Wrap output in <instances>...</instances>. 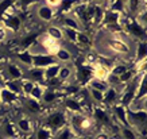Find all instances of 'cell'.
<instances>
[{
    "label": "cell",
    "instance_id": "cell-24",
    "mask_svg": "<svg viewBox=\"0 0 147 139\" xmlns=\"http://www.w3.org/2000/svg\"><path fill=\"white\" fill-rule=\"evenodd\" d=\"M108 76H109V69L104 67L102 65H98V63H96L94 66H92V77H93V78L107 82Z\"/></svg>",
    "mask_w": 147,
    "mask_h": 139
},
{
    "label": "cell",
    "instance_id": "cell-12",
    "mask_svg": "<svg viewBox=\"0 0 147 139\" xmlns=\"http://www.w3.org/2000/svg\"><path fill=\"white\" fill-rule=\"evenodd\" d=\"M62 97H63V94L59 92V89L46 88L43 94H42L40 103H42V105H54V104H57L58 101H61Z\"/></svg>",
    "mask_w": 147,
    "mask_h": 139
},
{
    "label": "cell",
    "instance_id": "cell-29",
    "mask_svg": "<svg viewBox=\"0 0 147 139\" xmlns=\"http://www.w3.org/2000/svg\"><path fill=\"white\" fill-rule=\"evenodd\" d=\"M74 136H77V135L74 134L73 128L67 124V126L62 127L61 130H58L57 132H54L53 139H71V138H74Z\"/></svg>",
    "mask_w": 147,
    "mask_h": 139
},
{
    "label": "cell",
    "instance_id": "cell-28",
    "mask_svg": "<svg viewBox=\"0 0 147 139\" xmlns=\"http://www.w3.org/2000/svg\"><path fill=\"white\" fill-rule=\"evenodd\" d=\"M59 66H61V63H54V65H50V66H47V67L43 69L45 82L51 81V80H54V78H57L58 72H59Z\"/></svg>",
    "mask_w": 147,
    "mask_h": 139
},
{
    "label": "cell",
    "instance_id": "cell-19",
    "mask_svg": "<svg viewBox=\"0 0 147 139\" xmlns=\"http://www.w3.org/2000/svg\"><path fill=\"white\" fill-rule=\"evenodd\" d=\"M142 9H146V0H128L127 1V15L134 18Z\"/></svg>",
    "mask_w": 147,
    "mask_h": 139
},
{
    "label": "cell",
    "instance_id": "cell-16",
    "mask_svg": "<svg viewBox=\"0 0 147 139\" xmlns=\"http://www.w3.org/2000/svg\"><path fill=\"white\" fill-rule=\"evenodd\" d=\"M74 72H76V67L70 65V63H62L59 66V72H58L57 78L59 80L61 84H66L70 82L71 77H74Z\"/></svg>",
    "mask_w": 147,
    "mask_h": 139
},
{
    "label": "cell",
    "instance_id": "cell-9",
    "mask_svg": "<svg viewBox=\"0 0 147 139\" xmlns=\"http://www.w3.org/2000/svg\"><path fill=\"white\" fill-rule=\"evenodd\" d=\"M38 43L42 46V49L45 50V53L47 54H55L57 53V50L61 47V43L57 42V40H54L53 38H50L47 34H43V35L38 36Z\"/></svg>",
    "mask_w": 147,
    "mask_h": 139
},
{
    "label": "cell",
    "instance_id": "cell-3",
    "mask_svg": "<svg viewBox=\"0 0 147 139\" xmlns=\"http://www.w3.org/2000/svg\"><path fill=\"white\" fill-rule=\"evenodd\" d=\"M127 120L128 126L132 128L144 127L147 123V111L146 109H128L127 108Z\"/></svg>",
    "mask_w": 147,
    "mask_h": 139
},
{
    "label": "cell",
    "instance_id": "cell-34",
    "mask_svg": "<svg viewBox=\"0 0 147 139\" xmlns=\"http://www.w3.org/2000/svg\"><path fill=\"white\" fill-rule=\"evenodd\" d=\"M86 88H90V89H97V90H101V92H105L108 89V84L105 81H100V80H96V78H90L86 84Z\"/></svg>",
    "mask_w": 147,
    "mask_h": 139
},
{
    "label": "cell",
    "instance_id": "cell-20",
    "mask_svg": "<svg viewBox=\"0 0 147 139\" xmlns=\"http://www.w3.org/2000/svg\"><path fill=\"white\" fill-rule=\"evenodd\" d=\"M24 78L31 80L35 84H45V76H43V69L39 67H28L27 69V76H24Z\"/></svg>",
    "mask_w": 147,
    "mask_h": 139
},
{
    "label": "cell",
    "instance_id": "cell-25",
    "mask_svg": "<svg viewBox=\"0 0 147 139\" xmlns=\"http://www.w3.org/2000/svg\"><path fill=\"white\" fill-rule=\"evenodd\" d=\"M54 57H55V59H57L58 63H69L71 61V58H73V55H71V51L69 49H66V47H59V49L57 50V53L54 54Z\"/></svg>",
    "mask_w": 147,
    "mask_h": 139
},
{
    "label": "cell",
    "instance_id": "cell-35",
    "mask_svg": "<svg viewBox=\"0 0 147 139\" xmlns=\"http://www.w3.org/2000/svg\"><path fill=\"white\" fill-rule=\"evenodd\" d=\"M120 135L123 136V139H140L139 132L136 130H134L132 127H121L120 128Z\"/></svg>",
    "mask_w": 147,
    "mask_h": 139
},
{
    "label": "cell",
    "instance_id": "cell-13",
    "mask_svg": "<svg viewBox=\"0 0 147 139\" xmlns=\"http://www.w3.org/2000/svg\"><path fill=\"white\" fill-rule=\"evenodd\" d=\"M112 109V119H115L119 124H121V127H128V120H127V107L121 105V104H115L113 107H111Z\"/></svg>",
    "mask_w": 147,
    "mask_h": 139
},
{
    "label": "cell",
    "instance_id": "cell-50",
    "mask_svg": "<svg viewBox=\"0 0 147 139\" xmlns=\"http://www.w3.org/2000/svg\"><path fill=\"white\" fill-rule=\"evenodd\" d=\"M0 92H1V89H0Z\"/></svg>",
    "mask_w": 147,
    "mask_h": 139
},
{
    "label": "cell",
    "instance_id": "cell-6",
    "mask_svg": "<svg viewBox=\"0 0 147 139\" xmlns=\"http://www.w3.org/2000/svg\"><path fill=\"white\" fill-rule=\"evenodd\" d=\"M61 104L65 108V112L69 115H76V113H84V108L80 100L74 96H63L61 99Z\"/></svg>",
    "mask_w": 147,
    "mask_h": 139
},
{
    "label": "cell",
    "instance_id": "cell-33",
    "mask_svg": "<svg viewBox=\"0 0 147 139\" xmlns=\"http://www.w3.org/2000/svg\"><path fill=\"white\" fill-rule=\"evenodd\" d=\"M147 58V45L146 40H139L138 46H136V55H135V62L136 61H142Z\"/></svg>",
    "mask_w": 147,
    "mask_h": 139
},
{
    "label": "cell",
    "instance_id": "cell-27",
    "mask_svg": "<svg viewBox=\"0 0 147 139\" xmlns=\"http://www.w3.org/2000/svg\"><path fill=\"white\" fill-rule=\"evenodd\" d=\"M45 34L50 36V38H53L54 40H63L65 39V36H63V30L61 26H57V24H53V26H49L47 27V30H46Z\"/></svg>",
    "mask_w": 147,
    "mask_h": 139
},
{
    "label": "cell",
    "instance_id": "cell-5",
    "mask_svg": "<svg viewBox=\"0 0 147 139\" xmlns=\"http://www.w3.org/2000/svg\"><path fill=\"white\" fill-rule=\"evenodd\" d=\"M1 26L5 28V31L11 32V34H16L22 30L23 27V22L22 19L18 16V13H12V15H5L3 16V20H1Z\"/></svg>",
    "mask_w": 147,
    "mask_h": 139
},
{
    "label": "cell",
    "instance_id": "cell-18",
    "mask_svg": "<svg viewBox=\"0 0 147 139\" xmlns=\"http://www.w3.org/2000/svg\"><path fill=\"white\" fill-rule=\"evenodd\" d=\"M22 107H24L27 111H28L30 113H32V115H38V113H40L42 111H43V108H45L43 105H42L40 101L34 100V99H31V97H23Z\"/></svg>",
    "mask_w": 147,
    "mask_h": 139
},
{
    "label": "cell",
    "instance_id": "cell-14",
    "mask_svg": "<svg viewBox=\"0 0 147 139\" xmlns=\"http://www.w3.org/2000/svg\"><path fill=\"white\" fill-rule=\"evenodd\" d=\"M1 134H3L4 139H22V135H20V132L16 128L15 121H11V120H7L3 123Z\"/></svg>",
    "mask_w": 147,
    "mask_h": 139
},
{
    "label": "cell",
    "instance_id": "cell-23",
    "mask_svg": "<svg viewBox=\"0 0 147 139\" xmlns=\"http://www.w3.org/2000/svg\"><path fill=\"white\" fill-rule=\"evenodd\" d=\"M16 59L20 66H24L26 69L32 66V54L28 51V49H23L16 53Z\"/></svg>",
    "mask_w": 147,
    "mask_h": 139
},
{
    "label": "cell",
    "instance_id": "cell-22",
    "mask_svg": "<svg viewBox=\"0 0 147 139\" xmlns=\"http://www.w3.org/2000/svg\"><path fill=\"white\" fill-rule=\"evenodd\" d=\"M62 23H63V27H66V28H71V30H76V31H82L84 30V27L80 23V20L74 15H71V13L63 15Z\"/></svg>",
    "mask_w": 147,
    "mask_h": 139
},
{
    "label": "cell",
    "instance_id": "cell-49",
    "mask_svg": "<svg viewBox=\"0 0 147 139\" xmlns=\"http://www.w3.org/2000/svg\"><path fill=\"white\" fill-rule=\"evenodd\" d=\"M1 70H3V66H1V63H0V72H1Z\"/></svg>",
    "mask_w": 147,
    "mask_h": 139
},
{
    "label": "cell",
    "instance_id": "cell-11",
    "mask_svg": "<svg viewBox=\"0 0 147 139\" xmlns=\"http://www.w3.org/2000/svg\"><path fill=\"white\" fill-rule=\"evenodd\" d=\"M16 124V128L20 132V135H31L34 134V130H35V126H34V121L30 116H20L16 119L15 121Z\"/></svg>",
    "mask_w": 147,
    "mask_h": 139
},
{
    "label": "cell",
    "instance_id": "cell-26",
    "mask_svg": "<svg viewBox=\"0 0 147 139\" xmlns=\"http://www.w3.org/2000/svg\"><path fill=\"white\" fill-rule=\"evenodd\" d=\"M53 138H54V132L45 124H40L39 127H36L34 130V139H53Z\"/></svg>",
    "mask_w": 147,
    "mask_h": 139
},
{
    "label": "cell",
    "instance_id": "cell-30",
    "mask_svg": "<svg viewBox=\"0 0 147 139\" xmlns=\"http://www.w3.org/2000/svg\"><path fill=\"white\" fill-rule=\"evenodd\" d=\"M127 1L128 0H109L108 8L119 13H125L127 12Z\"/></svg>",
    "mask_w": 147,
    "mask_h": 139
},
{
    "label": "cell",
    "instance_id": "cell-17",
    "mask_svg": "<svg viewBox=\"0 0 147 139\" xmlns=\"http://www.w3.org/2000/svg\"><path fill=\"white\" fill-rule=\"evenodd\" d=\"M55 15H57L55 9L49 7V5H46V4L38 5V8H36V16L45 23L53 22L54 18H55Z\"/></svg>",
    "mask_w": 147,
    "mask_h": 139
},
{
    "label": "cell",
    "instance_id": "cell-21",
    "mask_svg": "<svg viewBox=\"0 0 147 139\" xmlns=\"http://www.w3.org/2000/svg\"><path fill=\"white\" fill-rule=\"evenodd\" d=\"M120 18H121V13L107 8L105 11H104V16H102L101 26L105 27V26H111V24H116V23L120 22Z\"/></svg>",
    "mask_w": 147,
    "mask_h": 139
},
{
    "label": "cell",
    "instance_id": "cell-43",
    "mask_svg": "<svg viewBox=\"0 0 147 139\" xmlns=\"http://www.w3.org/2000/svg\"><path fill=\"white\" fill-rule=\"evenodd\" d=\"M93 139H111V136H109L107 131H98L97 134L93 136Z\"/></svg>",
    "mask_w": 147,
    "mask_h": 139
},
{
    "label": "cell",
    "instance_id": "cell-44",
    "mask_svg": "<svg viewBox=\"0 0 147 139\" xmlns=\"http://www.w3.org/2000/svg\"><path fill=\"white\" fill-rule=\"evenodd\" d=\"M38 0H19V4L22 7H31V5L36 4Z\"/></svg>",
    "mask_w": 147,
    "mask_h": 139
},
{
    "label": "cell",
    "instance_id": "cell-38",
    "mask_svg": "<svg viewBox=\"0 0 147 139\" xmlns=\"http://www.w3.org/2000/svg\"><path fill=\"white\" fill-rule=\"evenodd\" d=\"M5 88L9 89L13 93L22 96V88H20V80H7L5 81Z\"/></svg>",
    "mask_w": 147,
    "mask_h": 139
},
{
    "label": "cell",
    "instance_id": "cell-42",
    "mask_svg": "<svg viewBox=\"0 0 147 139\" xmlns=\"http://www.w3.org/2000/svg\"><path fill=\"white\" fill-rule=\"evenodd\" d=\"M45 4L55 9V8H58V7H59V4H61V0H45Z\"/></svg>",
    "mask_w": 147,
    "mask_h": 139
},
{
    "label": "cell",
    "instance_id": "cell-10",
    "mask_svg": "<svg viewBox=\"0 0 147 139\" xmlns=\"http://www.w3.org/2000/svg\"><path fill=\"white\" fill-rule=\"evenodd\" d=\"M3 73L5 74L7 80H22L24 77V70L19 63L9 62L3 67Z\"/></svg>",
    "mask_w": 147,
    "mask_h": 139
},
{
    "label": "cell",
    "instance_id": "cell-2",
    "mask_svg": "<svg viewBox=\"0 0 147 139\" xmlns=\"http://www.w3.org/2000/svg\"><path fill=\"white\" fill-rule=\"evenodd\" d=\"M105 46H107V49L109 50L111 53L117 54V55L125 57V55L131 54V45H129V43H125V42H123L121 39H119V38H116V36H113V35H111L105 40Z\"/></svg>",
    "mask_w": 147,
    "mask_h": 139
},
{
    "label": "cell",
    "instance_id": "cell-36",
    "mask_svg": "<svg viewBox=\"0 0 147 139\" xmlns=\"http://www.w3.org/2000/svg\"><path fill=\"white\" fill-rule=\"evenodd\" d=\"M88 92H89V99L90 101L96 103V105H102V100H104V92L97 89H90L88 88Z\"/></svg>",
    "mask_w": 147,
    "mask_h": 139
},
{
    "label": "cell",
    "instance_id": "cell-48",
    "mask_svg": "<svg viewBox=\"0 0 147 139\" xmlns=\"http://www.w3.org/2000/svg\"><path fill=\"white\" fill-rule=\"evenodd\" d=\"M71 139H81V136H74V138H71Z\"/></svg>",
    "mask_w": 147,
    "mask_h": 139
},
{
    "label": "cell",
    "instance_id": "cell-47",
    "mask_svg": "<svg viewBox=\"0 0 147 139\" xmlns=\"http://www.w3.org/2000/svg\"><path fill=\"white\" fill-rule=\"evenodd\" d=\"M3 62H5V55H4V53L0 50V63H3Z\"/></svg>",
    "mask_w": 147,
    "mask_h": 139
},
{
    "label": "cell",
    "instance_id": "cell-7",
    "mask_svg": "<svg viewBox=\"0 0 147 139\" xmlns=\"http://www.w3.org/2000/svg\"><path fill=\"white\" fill-rule=\"evenodd\" d=\"M23 97L19 94L13 93L7 88H3L0 92V104L7 105V107H16L18 104H22Z\"/></svg>",
    "mask_w": 147,
    "mask_h": 139
},
{
    "label": "cell",
    "instance_id": "cell-39",
    "mask_svg": "<svg viewBox=\"0 0 147 139\" xmlns=\"http://www.w3.org/2000/svg\"><path fill=\"white\" fill-rule=\"evenodd\" d=\"M78 3V0H61V4L58 8L62 9L63 15H66V13H70L71 9L74 8V5Z\"/></svg>",
    "mask_w": 147,
    "mask_h": 139
},
{
    "label": "cell",
    "instance_id": "cell-45",
    "mask_svg": "<svg viewBox=\"0 0 147 139\" xmlns=\"http://www.w3.org/2000/svg\"><path fill=\"white\" fill-rule=\"evenodd\" d=\"M7 36H8V32L5 31V28L0 24V42H4L7 39Z\"/></svg>",
    "mask_w": 147,
    "mask_h": 139
},
{
    "label": "cell",
    "instance_id": "cell-1",
    "mask_svg": "<svg viewBox=\"0 0 147 139\" xmlns=\"http://www.w3.org/2000/svg\"><path fill=\"white\" fill-rule=\"evenodd\" d=\"M43 124L49 127L53 132H57L58 130H61L62 127L69 124V113H66L65 111L54 109L45 116Z\"/></svg>",
    "mask_w": 147,
    "mask_h": 139
},
{
    "label": "cell",
    "instance_id": "cell-40",
    "mask_svg": "<svg viewBox=\"0 0 147 139\" xmlns=\"http://www.w3.org/2000/svg\"><path fill=\"white\" fill-rule=\"evenodd\" d=\"M62 30H63V36H65V39H66L67 42H70V43H74V45H76L78 31L71 30V28H66V27H62Z\"/></svg>",
    "mask_w": 147,
    "mask_h": 139
},
{
    "label": "cell",
    "instance_id": "cell-46",
    "mask_svg": "<svg viewBox=\"0 0 147 139\" xmlns=\"http://www.w3.org/2000/svg\"><path fill=\"white\" fill-rule=\"evenodd\" d=\"M5 81H7V77H5V74L3 73V70H1V72H0V89L5 88Z\"/></svg>",
    "mask_w": 147,
    "mask_h": 139
},
{
    "label": "cell",
    "instance_id": "cell-4",
    "mask_svg": "<svg viewBox=\"0 0 147 139\" xmlns=\"http://www.w3.org/2000/svg\"><path fill=\"white\" fill-rule=\"evenodd\" d=\"M92 119H93L94 123H98L104 127H108V126H112V116L111 113L108 112L107 108L101 107V105H93L92 108Z\"/></svg>",
    "mask_w": 147,
    "mask_h": 139
},
{
    "label": "cell",
    "instance_id": "cell-32",
    "mask_svg": "<svg viewBox=\"0 0 147 139\" xmlns=\"http://www.w3.org/2000/svg\"><path fill=\"white\" fill-rule=\"evenodd\" d=\"M35 85V82H32L31 80H28V78H24L23 77L22 80H20V88H22V97H28L30 93H31L32 88Z\"/></svg>",
    "mask_w": 147,
    "mask_h": 139
},
{
    "label": "cell",
    "instance_id": "cell-41",
    "mask_svg": "<svg viewBox=\"0 0 147 139\" xmlns=\"http://www.w3.org/2000/svg\"><path fill=\"white\" fill-rule=\"evenodd\" d=\"M127 69H128V65H125V63H115V65L112 66V69L109 70V73L113 74V76L119 77L120 74H123Z\"/></svg>",
    "mask_w": 147,
    "mask_h": 139
},
{
    "label": "cell",
    "instance_id": "cell-31",
    "mask_svg": "<svg viewBox=\"0 0 147 139\" xmlns=\"http://www.w3.org/2000/svg\"><path fill=\"white\" fill-rule=\"evenodd\" d=\"M76 45H78L81 49H85V47H90V46H92V39H90V36L88 35V34H86L85 31H78Z\"/></svg>",
    "mask_w": 147,
    "mask_h": 139
},
{
    "label": "cell",
    "instance_id": "cell-15",
    "mask_svg": "<svg viewBox=\"0 0 147 139\" xmlns=\"http://www.w3.org/2000/svg\"><path fill=\"white\" fill-rule=\"evenodd\" d=\"M119 96H120V92L116 89V88L108 86V89L104 92V100H102L101 107H105V108L113 107L115 104L119 103Z\"/></svg>",
    "mask_w": 147,
    "mask_h": 139
},
{
    "label": "cell",
    "instance_id": "cell-8",
    "mask_svg": "<svg viewBox=\"0 0 147 139\" xmlns=\"http://www.w3.org/2000/svg\"><path fill=\"white\" fill-rule=\"evenodd\" d=\"M58 63L55 57L53 54H47V53H42V54H34L32 55V66L34 67H39V69H45V67Z\"/></svg>",
    "mask_w": 147,
    "mask_h": 139
},
{
    "label": "cell",
    "instance_id": "cell-37",
    "mask_svg": "<svg viewBox=\"0 0 147 139\" xmlns=\"http://www.w3.org/2000/svg\"><path fill=\"white\" fill-rule=\"evenodd\" d=\"M45 89H46V85H45V84H35L28 97H31V99H34V100H38V101H40V99H42V94H43Z\"/></svg>",
    "mask_w": 147,
    "mask_h": 139
}]
</instances>
